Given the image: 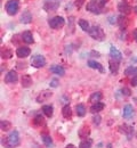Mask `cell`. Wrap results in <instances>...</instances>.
<instances>
[{"mask_svg":"<svg viewBox=\"0 0 137 148\" xmlns=\"http://www.w3.org/2000/svg\"><path fill=\"white\" fill-rule=\"evenodd\" d=\"M2 145L7 148H14L19 146L20 145V133H19V131L14 130L13 132L9 133L8 137H6V139L3 137L2 138Z\"/></svg>","mask_w":137,"mask_h":148,"instance_id":"cell-1","label":"cell"},{"mask_svg":"<svg viewBox=\"0 0 137 148\" xmlns=\"http://www.w3.org/2000/svg\"><path fill=\"white\" fill-rule=\"evenodd\" d=\"M89 36L93 38L94 40H97V41H103L105 39V33L103 31V29L101 26H97V25H94L89 29L88 31Z\"/></svg>","mask_w":137,"mask_h":148,"instance_id":"cell-2","label":"cell"},{"mask_svg":"<svg viewBox=\"0 0 137 148\" xmlns=\"http://www.w3.org/2000/svg\"><path fill=\"white\" fill-rule=\"evenodd\" d=\"M19 6H20L19 0H9V1L6 3V7H5L7 14L10 15V16L15 15V14L17 13V10H19Z\"/></svg>","mask_w":137,"mask_h":148,"instance_id":"cell-3","label":"cell"},{"mask_svg":"<svg viewBox=\"0 0 137 148\" xmlns=\"http://www.w3.org/2000/svg\"><path fill=\"white\" fill-rule=\"evenodd\" d=\"M48 24H49V26H50L52 29H54V30H59V29H61V27L64 26V24H65V19L63 18L62 16H55V17H53V18L49 19Z\"/></svg>","mask_w":137,"mask_h":148,"instance_id":"cell-4","label":"cell"},{"mask_svg":"<svg viewBox=\"0 0 137 148\" xmlns=\"http://www.w3.org/2000/svg\"><path fill=\"white\" fill-rule=\"evenodd\" d=\"M31 65L36 69L43 67L46 65V58L41 55H34L31 57Z\"/></svg>","mask_w":137,"mask_h":148,"instance_id":"cell-5","label":"cell"},{"mask_svg":"<svg viewBox=\"0 0 137 148\" xmlns=\"http://www.w3.org/2000/svg\"><path fill=\"white\" fill-rule=\"evenodd\" d=\"M87 10L90 12V13H93V14L98 15V14L102 13V6L98 3L97 1L93 0V1H89V2L87 3Z\"/></svg>","mask_w":137,"mask_h":148,"instance_id":"cell-6","label":"cell"},{"mask_svg":"<svg viewBox=\"0 0 137 148\" xmlns=\"http://www.w3.org/2000/svg\"><path fill=\"white\" fill-rule=\"evenodd\" d=\"M59 7V2L57 1H46L43 3V9L46 12H55Z\"/></svg>","mask_w":137,"mask_h":148,"instance_id":"cell-7","label":"cell"},{"mask_svg":"<svg viewBox=\"0 0 137 148\" xmlns=\"http://www.w3.org/2000/svg\"><path fill=\"white\" fill-rule=\"evenodd\" d=\"M19 80V75L15 71H9L5 76V82L6 83H15Z\"/></svg>","mask_w":137,"mask_h":148,"instance_id":"cell-8","label":"cell"},{"mask_svg":"<svg viewBox=\"0 0 137 148\" xmlns=\"http://www.w3.org/2000/svg\"><path fill=\"white\" fill-rule=\"evenodd\" d=\"M118 10H119L120 13L125 14V15H128V14L131 12V7H130L127 2L122 1V2H120V3L118 5Z\"/></svg>","mask_w":137,"mask_h":148,"instance_id":"cell-9","label":"cell"},{"mask_svg":"<svg viewBox=\"0 0 137 148\" xmlns=\"http://www.w3.org/2000/svg\"><path fill=\"white\" fill-rule=\"evenodd\" d=\"M52 95H53V93L50 92V91H48V90L41 91V92L39 93V96L37 97V103H43V101L48 100V99L52 97Z\"/></svg>","mask_w":137,"mask_h":148,"instance_id":"cell-10","label":"cell"},{"mask_svg":"<svg viewBox=\"0 0 137 148\" xmlns=\"http://www.w3.org/2000/svg\"><path fill=\"white\" fill-rule=\"evenodd\" d=\"M30 53H31V50L28 47H20L16 50V55H17V57H20V58H25V57L30 56Z\"/></svg>","mask_w":137,"mask_h":148,"instance_id":"cell-11","label":"cell"},{"mask_svg":"<svg viewBox=\"0 0 137 148\" xmlns=\"http://www.w3.org/2000/svg\"><path fill=\"white\" fill-rule=\"evenodd\" d=\"M21 37H22V40H23L25 43H28V45L33 43V41H34L33 36H32V32H30V31H24Z\"/></svg>","mask_w":137,"mask_h":148,"instance_id":"cell-12","label":"cell"},{"mask_svg":"<svg viewBox=\"0 0 137 148\" xmlns=\"http://www.w3.org/2000/svg\"><path fill=\"white\" fill-rule=\"evenodd\" d=\"M133 114H134V108H133V106L131 105H126L125 106V108H123V112H122V116L125 117V119H130L131 116H133Z\"/></svg>","mask_w":137,"mask_h":148,"instance_id":"cell-13","label":"cell"},{"mask_svg":"<svg viewBox=\"0 0 137 148\" xmlns=\"http://www.w3.org/2000/svg\"><path fill=\"white\" fill-rule=\"evenodd\" d=\"M89 133H90V129H89V127H87V125H83V127H82L81 129H79V131H78V136L81 139H87L88 136H89Z\"/></svg>","mask_w":137,"mask_h":148,"instance_id":"cell-14","label":"cell"},{"mask_svg":"<svg viewBox=\"0 0 137 148\" xmlns=\"http://www.w3.org/2000/svg\"><path fill=\"white\" fill-rule=\"evenodd\" d=\"M110 55H111V57L114 60H120L122 58V54L114 46H111V48H110Z\"/></svg>","mask_w":137,"mask_h":148,"instance_id":"cell-15","label":"cell"},{"mask_svg":"<svg viewBox=\"0 0 137 148\" xmlns=\"http://www.w3.org/2000/svg\"><path fill=\"white\" fill-rule=\"evenodd\" d=\"M21 82H22V87H23V88H29V87H31V84H32V77H31L29 74H25V75L22 76Z\"/></svg>","mask_w":137,"mask_h":148,"instance_id":"cell-16","label":"cell"},{"mask_svg":"<svg viewBox=\"0 0 137 148\" xmlns=\"http://www.w3.org/2000/svg\"><path fill=\"white\" fill-rule=\"evenodd\" d=\"M21 22H22L23 24H29V23L32 22V15H31V13H30L29 10L23 12V14H22V16H21Z\"/></svg>","mask_w":137,"mask_h":148,"instance_id":"cell-17","label":"cell"},{"mask_svg":"<svg viewBox=\"0 0 137 148\" xmlns=\"http://www.w3.org/2000/svg\"><path fill=\"white\" fill-rule=\"evenodd\" d=\"M50 72L54 74H57V75H61V76H63L64 74H65V70L61 66V65H52L50 66Z\"/></svg>","mask_w":137,"mask_h":148,"instance_id":"cell-18","label":"cell"},{"mask_svg":"<svg viewBox=\"0 0 137 148\" xmlns=\"http://www.w3.org/2000/svg\"><path fill=\"white\" fill-rule=\"evenodd\" d=\"M104 104L103 103H101V101H98V103H95V104H93V106L90 107V112L93 113V114H97L99 113L101 111H103L104 110Z\"/></svg>","mask_w":137,"mask_h":148,"instance_id":"cell-19","label":"cell"},{"mask_svg":"<svg viewBox=\"0 0 137 148\" xmlns=\"http://www.w3.org/2000/svg\"><path fill=\"white\" fill-rule=\"evenodd\" d=\"M125 75L129 76V77H136L137 76V67L136 66H129L128 69H126L125 71Z\"/></svg>","mask_w":137,"mask_h":148,"instance_id":"cell-20","label":"cell"},{"mask_svg":"<svg viewBox=\"0 0 137 148\" xmlns=\"http://www.w3.org/2000/svg\"><path fill=\"white\" fill-rule=\"evenodd\" d=\"M118 24H119L120 29L125 30V29L128 26L129 21H128V18H127L126 16H119V17H118Z\"/></svg>","mask_w":137,"mask_h":148,"instance_id":"cell-21","label":"cell"},{"mask_svg":"<svg viewBox=\"0 0 137 148\" xmlns=\"http://www.w3.org/2000/svg\"><path fill=\"white\" fill-rule=\"evenodd\" d=\"M109 65H110V71H111V73H113L116 75V74L118 73V71H119V63H118V60L111 59V60L109 62Z\"/></svg>","mask_w":137,"mask_h":148,"instance_id":"cell-22","label":"cell"},{"mask_svg":"<svg viewBox=\"0 0 137 148\" xmlns=\"http://www.w3.org/2000/svg\"><path fill=\"white\" fill-rule=\"evenodd\" d=\"M88 66H89V67H92V69L98 70L101 73H104V69H103V66H102L99 63L95 62V60H89V62H88Z\"/></svg>","mask_w":137,"mask_h":148,"instance_id":"cell-23","label":"cell"},{"mask_svg":"<svg viewBox=\"0 0 137 148\" xmlns=\"http://www.w3.org/2000/svg\"><path fill=\"white\" fill-rule=\"evenodd\" d=\"M54 108H53V106L52 105H45L43 107H42V112H43V114L47 116V117H52L53 116V113H54Z\"/></svg>","mask_w":137,"mask_h":148,"instance_id":"cell-24","label":"cell"},{"mask_svg":"<svg viewBox=\"0 0 137 148\" xmlns=\"http://www.w3.org/2000/svg\"><path fill=\"white\" fill-rule=\"evenodd\" d=\"M62 114H63V116L65 119H71V116H72V110H71V107L69 105H65L62 108Z\"/></svg>","mask_w":137,"mask_h":148,"instance_id":"cell-25","label":"cell"},{"mask_svg":"<svg viewBox=\"0 0 137 148\" xmlns=\"http://www.w3.org/2000/svg\"><path fill=\"white\" fill-rule=\"evenodd\" d=\"M101 99H102V93L101 92H94L92 96H90L89 101H90V103H93V104H95V103H98Z\"/></svg>","mask_w":137,"mask_h":148,"instance_id":"cell-26","label":"cell"},{"mask_svg":"<svg viewBox=\"0 0 137 148\" xmlns=\"http://www.w3.org/2000/svg\"><path fill=\"white\" fill-rule=\"evenodd\" d=\"M76 112H77V115L78 116H85V114H86V107H85V105H82V104L77 105Z\"/></svg>","mask_w":137,"mask_h":148,"instance_id":"cell-27","label":"cell"},{"mask_svg":"<svg viewBox=\"0 0 137 148\" xmlns=\"http://www.w3.org/2000/svg\"><path fill=\"white\" fill-rule=\"evenodd\" d=\"M79 26L83 30V31H89V23L86 21V19H83V18H81V19H79Z\"/></svg>","mask_w":137,"mask_h":148,"instance_id":"cell-28","label":"cell"},{"mask_svg":"<svg viewBox=\"0 0 137 148\" xmlns=\"http://www.w3.org/2000/svg\"><path fill=\"white\" fill-rule=\"evenodd\" d=\"M92 144H93V140L92 139H85L80 143L79 148H90L92 147Z\"/></svg>","mask_w":137,"mask_h":148,"instance_id":"cell-29","label":"cell"},{"mask_svg":"<svg viewBox=\"0 0 137 148\" xmlns=\"http://www.w3.org/2000/svg\"><path fill=\"white\" fill-rule=\"evenodd\" d=\"M42 141H43V144L46 145V147L50 148L53 146V139H52L49 136H42Z\"/></svg>","mask_w":137,"mask_h":148,"instance_id":"cell-30","label":"cell"},{"mask_svg":"<svg viewBox=\"0 0 137 148\" xmlns=\"http://www.w3.org/2000/svg\"><path fill=\"white\" fill-rule=\"evenodd\" d=\"M43 123H45V120H43V117H42L41 115H37V116L34 117V120H33V124H34L36 127H41Z\"/></svg>","mask_w":137,"mask_h":148,"instance_id":"cell-31","label":"cell"},{"mask_svg":"<svg viewBox=\"0 0 137 148\" xmlns=\"http://www.w3.org/2000/svg\"><path fill=\"white\" fill-rule=\"evenodd\" d=\"M0 127H1V130H2V131H8L9 129H12V124H10L8 121H1Z\"/></svg>","mask_w":137,"mask_h":148,"instance_id":"cell-32","label":"cell"},{"mask_svg":"<svg viewBox=\"0 0 137 148\" xmlns=\"http://www.w3.org/2000/svg\"><path fill=\"white\" fill-rule=\"evenodd\" d=\"M12 56H13V53H12V50H9V49H5V50H1V57H2V58H5V59H8V58H12Z\"/></svg>","mask_w":137,"mask_h":148,"instance_id":"cell-33","label":"cell"},{"mask_svg":"<svg viewBox=\"0 0 137 148\" xmlns=\"http://www.w3.org/2000/svg\"><path fill=\"white\" fill-rule=\"evenodd\" d=\"M120 131H121V132H125V133H127V134H130V133L133 132V128L129 127V125L123 124V125L120 127Z\"/></svg>","mask_w":137,"mask_h":148,"instance_id":"cell-34","label":"cell"},{"mask_svg":"<svg viewBox=\"0 0 137 148\" xmlns=\"http://www.w3.org/2000/svg\"><path fill=\"white\" fill-rule=\"evenodd\" d=\"M93 122H94V124L98 125V124L101 123V116H99V115H95V116L93 117Z\"/></svg>","mask_w":137,"mask_h":148,"instance_id":"cell-35","label":"cell"},{"mask_svg":"<svg viewBox=\"0 0 137 148\" xmlns=\"http://www.w3.org/2000/svg\"><path fill=\"white\" fill-rule=\"evenodd\" d=\"M121 92H122V95H125V96H130V90L128 88H122L121 89Z\"/></svg>","mask_w":137,"mask_h":148,"instance_id":"cell-36","label":"cell"},{"mask_svg":"<svg viewBox=\"0 0 137 148\" xmlns=\"http://www.w3.org/2000/svg\"><path fill=\"white\" fill-rule=\"evenodd\" d=\"M59 86V81L56 80V79H53L52 81H50V87H53V88H56Z\"/></svg>","mask_w":137,"mask_h":148,"instance_id":"cell-37","label":"cell"},{"mask_svg":"<svg viewBox=\"0 0 137 148\" xmlns=\"http://www.w3.org/2000/svg\"><path fill=\"white\" fill-rule=\"evenodd\" d=\"M83 2H85V0H77V1H76V7H77L78 9H80L81 6L83 5Z\"/></svg>","mask_w":137,"mask_h":148,"instance_id":"cell-38","label":"cell"},{"mask_svg":"<svg viewBox=\"0 0 137 148\" xmlns=\"http://www.w3.org/2000/svg\"><path fill=\"white\" fill-rule=\"evenodd\" d=\"M130 84H131L133 87H136V86H137V76H136V77H133V79H131Z\"/></svg>","mask_w":137,"mask_h":148,"instance_id":"cell-39","label":"cell"},{"mask_svg":"<svg viewBox=\"0 0 137 148\" xmlns=\"http://www.w3.org/2000/svg\"><path fill=\"white\" fill-rule=\"evenodd\" d=\"M96 1H97L98 3H99V5H101V6H102V7H103V6H104V5H105V2H106V1H105V0H96Z\"/></svg>","mask_w":137,"mask_h":148,"instance_id":"cell-40","label":"cell"},{"mask_svg":"<svg viewBox=\"0 0 137 148\" xmlns=\"http://www.w3.org/2000/svg\"><path fill=\"white\" fill-rule=\"evenodd\" d=\"M133 36H134V39H135V41L137 42V29L134 30V32H133Z\"/></svg>","mask_w":137,"mask_h":148,"instance_id":"cell-41","label":"cell"},{"mask_svg":"<svg viewBox=\"0 0 137 148\" xmlns=\"http://www.w3.org/2000/svg\"><path fill=\"white\" fill-rule=\"evenodd\" d=\"M66 148H76V146H74V145H72V144H70V145H67V146H66Z\"/></svg>","mask_w":137,"mask_h":148,"instance_id":"cell-42","label":"cell"},{"mask_svg":"<svg viewBox=\"0 0 137 148\" xmlns=\"http://www.w3.org/2000/svg\"><path fill=\"white\" fill-rule=\"evenodd\" d=\"M135 12H136V13H137V6H136V7H135Z\"/></svg>","mask_w":137,"mask_h":148,"instance_id":"cell-43","label":"cell"}]
</instances>
